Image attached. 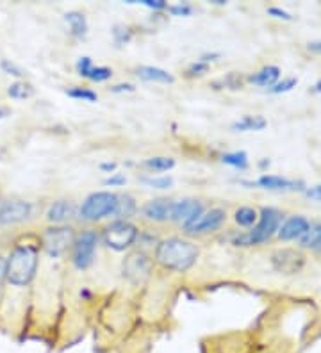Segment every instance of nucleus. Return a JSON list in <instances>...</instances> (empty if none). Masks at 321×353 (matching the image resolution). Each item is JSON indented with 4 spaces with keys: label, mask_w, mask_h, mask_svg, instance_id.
I'll return each instance as SVG.
<instances>
[{
    "label": "nucleus",
    "mask_w": 321,
    "mask_h": 353,
    "mask_svg": "<svg viewBox=\"0 0 321 353\" xmlns=\"http://www.w3.org/2000/svg\"><path fill=\"white\" fill-rule=\"evenodd\" d=\"M171 209H173V200L157 199L152 200V202H148L143 207V214H145V218H148L152 221H166L170 220Z\"/></svg>",
    "instance_id": "15"
},
{
    "label": "nucleus",
    "mask_w": 321,
    "mask_h": 353,
    "mask_svg": "<svg viewBox=\"0 0 321 353\" xmlns=\"http://www.w3.org/2000/svg\"><path fill=\"white\" fill-rule=\"evenodd\" d=\"M113 36H115V41L118 45H124L127 43V41H130V32L121 26H116L115 29H113Z\"/></svg>",
    "instance_id": "32"
},
{
    "label": "nucleus",
    "mask_w": 321,
    "mask_h": 353,
    "mask_svg": "<svg viewBox=\"0 0 321 353\" xmlns=\"http://www.w3.org/2000/svg\"><path fill=\"white\" fill-rule=\"evenodd\" d=\"M222 161L235 170L249 168V155H246V152H232V154H223Z\"/></svg>",
    "instance_id": "24"
},
{
    "label": "nucleus",
    "mask_w": 321,
    "mask_h": 353,
    "mask_svg": "<svg viewBox=\"0 0 321 353\" xmlns=\"http://www.w3.org/2000/svg\"><path fill=\"white\" fill-rule=\"evenodd\" d=\"M100 168H102L104 172H115L116 164L115 163H104V164H100Z\"/></svg>",
    "instance_id": "42"
},
{
    "label": "nucleus",
    "mask_w": 321,
    "mask_h": 353,
    "mask_svg": "<svg viewBox=\"0 0 321 353\" xmlns=\"http://www.w3.org/2000/svg\"><path fill=\"white\" fill-rule=\"evenodd\" d=\"M2 203H4V199H0V207H2Z\"/></svg>",
    "instance_id": "46"
},
{
    "label": "nucleus",
    "mask_w": 321,
    "mask_h": 353,
    "mask_svg": "<svg viewBox=\"0 0 321 353\" xmlns=\"http://www.w3.org/2000/svg\"><path fill=\"white\" fill-rule=\"evenodd\" d=\"M266 166H270V161H261V168H266Z\"/></svg>",
    "instance_id": "44"
},
{
    "label": "nucleus",
    "mask_w": 321,
    "mask_h": 353,
    "mask_svg": "<svg viewBox=\"0 0 321 353\" xmlns=\"http://www.w3.org/2000/svg\"><path fill=\"white\" fill-rule=\"evenodd\" d=\"M268 125V121L262 117H244L240 121H235L232 129L235 132H250V130H262Z\"/></svg>",
    "instance_id": "22"
},
{
    "label": "nucleus",
    "mask_w": 321,
    "mask_h": 353,
    "mask_svg": "<svg viewBox=\"0 0 321 353\" xmlns=\"http://www.w3.org/2000/svg\"><path fill=\"white\" fill-rule=\"evenodd\" d=\"M125 182H127L125 175H120V173H118V175H113V176H109V179H106V181H104V184L106 185H124Z\"/></svg>",
    "instance_id": "36"
},
{
    "label": "nucleus",
    "mask_w": 321,
    "mask_h": 353,
    "mask_svg": "<svg viewBox=\"0 0 321 353\" xmlns=\"http://www.w3.org/2000/svg\"><path fill=\"white\" fill-rule=\"evenodd\" d=\"M77 74L84 79H90L93 82H104L107 79H111L113 70L107 66H93L90 57H81L75 65Z\"/></svg>",
    "instance_id": "14"
},
{
    "label": "nucleus",
    "mask_w": 321,
    "mask_h": 353,
    "mask_svg": "<svg viewBox=\"0 0 321 353\" xmlns=\"http://www.w3.org/2000/svg\"><path fill=\"white\" fill-rule=\"evenodd\" d=\"M280 227V212L271 207H264L261 212V218L257 221L255 227L246 234H240L234 239L235 246H255L262 245L268 239H271L275 232H278Z\"/></svg>",
    "instance_id": "3"
},
{
    "label": "nucleus",
    "mask_w": 321,
    "mask_h": 353,
    "mask_svg": "<svg viewBox=\"0 0 321 353\" xmlns=\"http://www.w3.org/2000/svg\"><path fill=\"white\" fill-rule=\"evenodd\" d=\"M32 214V205L26 200H4L0 207V227H11L27 221Z\"/></svg>",
    "instance_id": "9"
},
{
    "label": "nucleus",
    "mask_w": 321,
    "mask_h": 353,
    "mask_svg": "<svg viewBox=\"0 0 321 353\" xmlns=\"http://www.w3.org/2000/svg\"><path fill=\"white\" fill-rule=\"evenodd\" d=\"M137 75L143 79V81L148 82H163V84H171L175 81L173 75L168 74L166 70L155 68V66H139L137 68Z\"/></svg>",
    "instance_id": "20"
},
{
    "label": "nucleus",
    "mask_w": 321,
    "mask_h": 353,
    "mask_svg": "<svg viewBox=\"0 0 321 353\" xmlns=\"http://www.w3.org/2000/svg\"><path fill=\"white\" fill-rule=\"evenodd\" d=\"M227 220V212L220 209V207H214L211 211L202 212L200 218H198L195 223L189 228H186L188 234H206V232H214L218 230L223 223Z\"/></svg>",
    "instance_id": "12"
},
{
    "label": "nucleus",
    "mask_w": 321,
    "mask_h": 353,
    "mask_svg": "<svg viewBox=\"0 0 321 353\" xmlns=\"http://www.w3.org/2000/svg\"><path fill=\"white\" fill-rule=\"evenodd\" d=\"M64 20L70 26V30L75 38H84L86 32H88V22H86V17L79 11H68L64 14Z\"/></svg>",
    "instance_id": "21"
},
{
    "label": "nucleus",
    "mask_w": 321,
    "mask_h": 353,
    "mask_svg": "<svg viewBox=\"0 0 321 353\" xmlns=\"http://www.w3.org/2000/svg\"><path fill=\"white\" fill-rule=\"evenodd\" d=\"M6 280H8V261L0 255V289H2Z\"/></svg>",
    "instance_id": "35"
},
{
    "label": "nucleus",
    "mask_w": 321,
    "mask_h": 353,
    "mask_svg": "<svg viewBox=\"0 0 321 353\" xmlns=\"http://www.w3.org/2000/svg\"><path fill=\"white\" fill-rule=\"evenodd\" d=\"M146 168L154 170V172H168L175 166V161L171 157H152V159H146L143 163Z\"/></svg>",
    "instance_id": "27"
},
{
    "label": "nucleus",
    "mask_w": 321,
    "mask_h": 353,
    "mask_svg": "<svg viewBox=\"0 0 321 353\" xmlns=\"http://www.w3.org/2000/svg\"><path fill=\"white\" fill-rule=\"evenodd\" d=\"M116 205H118V194L111 193V191H99V193L90 194L82 202V220L99 221L102 218H107V216L113 218V214L116 211Z\"/></svg>",
    "instance_id": "4"
},
{
    "label": "nucleus",
    "mask_w": 321,
    "mask_h": 353,
    "mask_svg": "<svg viewBox=\"0 0 321 353\" xmlns=\"http://www.w3.org/2000/svg\"><path fill=\"white\" fill-rule=\"evenodd\" d=\"M300 245L305 246V248H313V250L321 252V223L311 225L307 234L300 239Z\"/></svg>",
    "instance_id": "23"
},
{
    "label": "nucleus",
    "mask_w": 321,
    "mask_h": 353,
    "mask_svg": "<svg viewBox=\"0 0 321 353\" xmlns=\"http://www.w3.org/2000/svg\"><path fill=\"white\" fill-rule=\"evenodd\" d=\"M99 245V236L95 230H84L79 234L73 241V252H72V261L75 268L79 270H86L93 264L95 250Z\"/></svg>",
    "instance_id": "7"
},
{
    "label": "nucleus",
    "mask_w": 321,
    "mask_h": 353,
    "mask_svg": "<svg viewBox=\"0 0 321 353\" xmlns=\"http://www.w3.org/2000/svg\"><path fill=\"white\" fill-rule=\"evenodd\" d=\"M136 209V200L130 194H118V205H116L113 218H115V221H127L130 216H134Z\"/></svg>",
    "instance_id": "18"
},
{
    "label": "nucleus",
    "mask_w": 321,
    "mask_h": 353,
    "mask_svg": "<svg viewBox=\"0 0 321 353\" xmlns=\"http://www.w3.org/2000/svg\"><path fill=\"white\" fill-rule=\"evenodd\" d=\"M170 11H171V14H175V17H188V14H191L193 9L188 2H184V4L171 6Z\"/></svg>",
    "instance_id": "33"
},
{
    "label": "nucleus",
    "mask_w": 321,
    "mask_h": 353,
    "mask_svg": "<svg viewBox=\"0 0 321 353\" xmlns=\"http://www.w3.org/2000/svg\"><path fill=\"white\" fill-rule=\"evenodd\" d=\"M309 50L321 56V41H311V43H309Z\"/></svg>",
    "instance_id": "41"
},
{
    "label": "nucleus",
    "mask_w": 321,
    "mask_h": 353,
    "mask_svg": "<svg viewBox=\"0 0 321 353\" xmlns=\"http://www.w3.org/2000/svg\"><path fill=\"white\" fill-rule=\"evenodd\" d=\"M124 276H127L133 284H142L148 279L152 270V261L143 252H133L124 261Z\"/></svg>",
    "instance_id": "8"
},
{
    "label": "nucleus",
    "mask_w": 321,
    "mask_h": 353,
    "mask_svg": "<svg viewBox=\"0 0 321 353\" xmlns=\"http://www.w3.org/2000/svg\"><path fill=\"white\" fill-rule=\"evenodd\" d=\"M142 4L152 9H164L168 6L164 0H142Z\"/></svg>",
    "instance_id": "38"
},
{
    "label": "nucleus",
    "mask_w": 321,
    "mask_h": 353,
    "mask_svg": "<svg viewBox=\"0 0 321 353\" xmlns=\"http://www.w3.org/2000/svg\"><path fill=\"white\" fill-rule=\"evenodd\" d=\"M305 194H307V196H311V199L321 200V185H316V188H313V190H307L305 191Z\"/></svg>",
    "instance_id": "40"
},
{
    "label": "nucleus",
    "mask_w": 321,
    "mask_h": 353,
    "mask_svg": "<svg viewBox=\"0 0 321 353\" xmlns=\"http://www.w3.org/2000/svg\"><path fill=\"white\" fill-rule=\"evenodd\" d=\"M314 88H316V91H318V93H321V81L318 82V84H316V86H314Z\"/></svg>",
    "instance_id": "45"
},
{
    "label": "nucleus",
    "mask_w": 321,
    "mask_h": 353,
    "mask_svg": "<svg viewBox=\"0 0 321 353\" xmlns=\"http://www.w3.org/2000/svg\"><path fill=\"white\" fill-rule=\"evenodd\" d=\"M271 264H273L275 272L284 273V275H293L298 273L305 264V257L300 252L293 248H280L275 250L271 255Z\"/></svg>",
    "instance_id": "10"
},
{
    "label": "nucleus",
    "mask_w": 321,
    "mask_h": 353,
    "mask_svg": "<svg viewBox=\"0 0 321 353\" xmlns=\"http://www.w3.org/2000/svg\"><path fill=\"white\" fill-rule=\"evenodd\" d=\"M296 84H298V79L289 77V79H286V81L278 82V84L271 86L270 93H275V95H278V93H287V91H291Z\"/></svg>",
    "instance_id": "30"
},
{
    "label": "nucleus",
    "mask_w": 321,
    "mask_h": 353,
    "mask_svg": "<svg viewBox=\"0 0 321 353\" xmlns=\"http://www.w3.org/2000/svg\"><path fill=\"white\" fill-rule=\"evenodd\" d=\"M66 95L72 97V99L86 100V102H95L97 100V93L91 90H86V88H72V90L66 91Z\"/></svg>",
    "instance_id": "29"
},
{
    "label": "nucleus",
    "mask_w": 321,
    "mask_h": 353,
    "mask_svg": "<svg viewBox=\"0 0 321 353\" xmlns=\"http://www.w3.org/2000/svg\"><path fill=\"white\" fill-rule=\"evenodd\" d=\"M142 181L150 188H155V190H168V188L173 185L171 176H143Z\"/></svg>",
    "instance_id": "28"
},
{
    "label": "nucleus",
    "mask_w": 321,
    "mask_h": 353,
    "mask_svg": "<svg viewBox=\"0 0 321 353\" xmlns=\"http://www.w3.org/2000/svg\"><path fill=\"white\" fill-rule=\"evenodd\" d=\"M137 239V228L128 221H113L104 228V241L109 248L116 252L127 250Z\"/></svg>",
    "instance_id": "5"
},
{
    "label": "nucleus",
    "mask_w": 321,
    "mask_h": 353,
    "mask_svg": "<svg viewBox=\"0 0 321 353\" xmlns=\"http://www.w3.org/2000/svg\"><path fill=\"white\" fill-rule=\"evenodd\" d=\"M0 68L4 70L6 74L8 75H13V77H23V70L20 68V66H17L14 63H11L9 59H2V63H0Z\"/></svg>",
    "instance_id": "31"
},
{
    "label": "nucleus",
    "mask_w": 321,
    "mask_h": 353,
    "mask_svg": "<svg viewBox=\"0 0 321 353\" xmlns=\"http://www.w3.org/2000/svg\"><path fill=\"white\" fill-rule=\"evenodd\" d=\"M257 185H261L264 190H273V191H286V190H300V182L289 181L284 176L278 175H262L259 176V181L255 182Z\"/></svg>",
    "instance_id": "17"
},
{
    "label": "nucleus",
    "mask_w": 321,
    "mask_h": 353,
    "mask_svg": "<svg viewBox=\"0 0 321 353\" xmlns=\"http://www.w3.org/2000/svg\"><path fill=\"white\" fill-rule=\"evenodd\" d=\"M6 261H8L9 284L23 288L32 282V279L36 276V270H38V250L35 246H14Z\"/></svg>",
    "instance_id": "2"
},
{
    "label": "nucleus",
    "mask_w": 321,
    "mask_h": 353,
    "mask_svg": "<svg viewBox=\"0 0 321 353\" xmlns=\"http://www.w3.org/2000/svg\"><path fill=\"white\" fill-rule=\"evenodd\" d=\"M268 13L273 14V17H277V18H282V20H293L291 14L287 13V11H284V9H280V8H270V9H268Z\"/></svg>",
    "instance_id": "37"
},
{
    "label": "nucleus",
    "mask_w": 321,
    "mask_h": 353,
    "mask_svg": "<svg viewBox=\"0 0 321 353\" xmlns=\"http://www.w3.org/2000/svg\"><path fill=\"white\" fill-rule=\"evenodd\" d=\"M311 228V221L304 216H291L287 218L280 227H278V237L284 241H293V239H302Z\"/></svg>",
    "instance_id": "13"
},
{
    "label": "nucleus",
    "mask_w": 321,
    "mask_h": 353,
    "mask_svg": "<svg viewBox=\"0 0 321 353\" xmlns=\"http://www.w3.org/2000/svg\"><path fill=\"white\" fill-rule=\"evenodd\" d=\"M75 214V205L73 202H68V200H57V202L52 203L47 211V220L50 223L61 225L64 221H68L70 218H73Z\"/></svg>",
    "instance_id": "16"
},
{
    "label": "nucleus",
    "mask_w": 321,
    "mask_h": 353,
    "mask_svg": "<svg viewBox=\"0 0 321 353\" xmlns=\"http://www.w3.org/2000/svg\"><path fill=\"white\" fill-rule=\"evenodd\" d=\"M257 221V212L252 207H240L235 211V223L240 227H253Z\"/></svg>",
    "instance_id": "25"
},
{
    "label": "nucleus",
    "mask_w": 321,
    "mask_h": 353,
    "mask_svg": "<svg viewBox=\"0 0 321 353\" xmlns=\"http://www.w3.org/2000/svg\"><path fill=\"white\" fill-rule=\"evenodd\" d=\"M207 70H209V65H207V63L197 61V63H193V65L189 66L188 74L189 75H202V74H206Z\"/></svg>",
    "instance_id": "34"
},
{
    "label": "nucleus",
    "mask_w": 321,
    "mask_h": 353,
    "mask_svg": "<svg viewBox=\"0 0 321 353\" xmlns=\"http://www.w3.org/2000/svg\"><path fill=\"white\" fill-rule=\"evenodd\" d=\"M113 93H124V91H128V93H133L134 86L133 84H116V86L111 88Z\"/></svg>",
    "instance_id": "39"
},
{
    "label": "nucleus",
    "mask_w": 321,
    "mask_h": 353,
    "mask_svg": "<svg viewBox=\"0 0 321 353\" xmlns=\"http://www.w3.org/2000/svg\"><path fill=\"white\" fill-rule=\"evenodd\" d=\"M202 212H204V205L197 200H180V202H173L170 220L175 223H182L186 230L200 218Z\"/></svg>",
    "instance_id": "11"
},
{
    "label": "nucleus",
    "mask_w": 321,
    "mask_h": 353,
    "mask_svg": "<svg viewBox=\"0 0 321 353\" xmlns=\"http://www.w3.org/2000/svg\"><path fill=\"white\" fill-rule=\"evenodd\" d=\"M73 241H75V234L70 227H50L41 234L43 248L54 259L61 257L68 250V246L73 245Z\"/></svg>",
    "instance_id": "6"
},
{
    "label": "nucleus",
    "mask_w": 321,
    "mask_h": 353,
    "mask_svg": "<svg viewBox=\"0 0 321 353\" xmlns=\"http://www.w3.org/2000/svg\"><path fill=\"white\" fill-rule=\"evenodd\" d=\"M32 93H35V90H32V86L27 84V82H14V84H11L8 90V95L14 100L29 99Z\"/></svg>",
    "instance_id": "26"
},
{
    "label": "nucleus",
    "mask_w": 321,
    "mask_h": 353,
    "mask_svg": "<svg viewBox=\"0 0 321 353\" xmlns=\"http://www.w3.org/2000/svg\"><path fill=\"white\" fill-rule=\"evenodd\" d=\"M8 117V111H6L4 108H0V120H2V118H6Z\"/></svg>",
    "instance_id": "43"
},
{
    "label": "nucleus",
    "mask_w": 321,
    "mask_h": 353,
    "mask_svg": "<svg viewBox=\"0 0 321 353\" xmlns=\"http://www.w3.org/2000/svg\"><path fill=\"white\" fill-rule=\"evenodd\" d=\"M197 245L186 241V239H180V237L164 239V241L159 243L157 250H155V261L171 272H188L189 268L197 263Z\"/></svg>",
    "instance_id": "1"
},
{
    "label": "nucleus",
    "mask_w": 321,
    "mask_h": 353,
    "mask_svg": "<svg viewBox=\"0 0 321 353\" xmlns=\"http://www.w3.org/2000/svg\"><path fill=\"white\" fill-rule=\"evenodd\" d=\"M278 77H280V70L277 68V66H264L262 70H259L257 74L250 75L249 81L253 82V84H257V86H275L278 81Z\"/></svg>",
    "instance_id": "19"
}]
</instances>
